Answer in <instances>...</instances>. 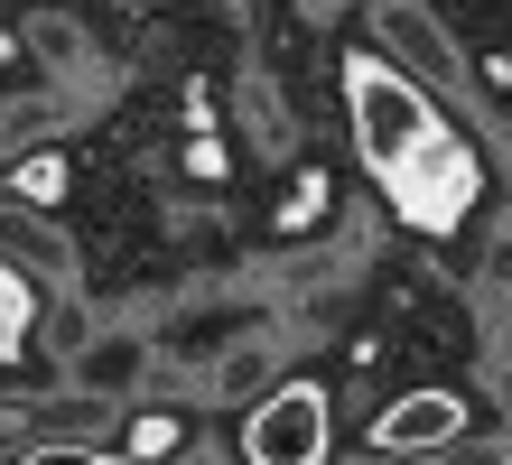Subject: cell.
<instances>
[{"instance_id": "6da1fadb", "label": "cell", "mask_w": 512, "mask_h": 465, "mask_svg": "<svg viewBox=\"0 0 512 465\" xmlns=\"http://www.w3.org/2000/svg\"><path fill=\"white\" fill-rule=\"evenodd\" d=\"M345 103H354V140H364L382 196L401 205L419 233H447L475 205V149L447 131L438 103L391 66V56H345Z\"/></svg>"}, {"instance_id": "7a4b0ae2", "label": "cell", "mask_w": 512, "mask_h": 465, "mask_svg": "<svg viewBox=\"0 0 512 465\" xmlns=\"http://www.w3.org/2000/svg\"><path fill=\"white\" fill-rule=\"evenodd\" d=\"M243 465H326V391L317 382L261 391L243 419Z\"/></svg>"}, {"instance_id": "3957f363", "label": "cell", "mask_w": 512, "mask_h": 465, "mask_svg": "<svg viewBox=\"0 0 512 465\" xmlns=\"http://www.w3.org/2000/svg\"><path fill=\"white\" fill-rule=\"evenodd\" d=\"M373 456H429V447H457L466 438V400L457 391H401L391 410L364 428Z\"/></svg>"}, {"instance_id": "277c9868", "label": "cell", "mask_w": 512, "mask_h": 465, "mask_svg": "<svg viewBox=\"0 0 512 465\" xmlns=\"http://www.w3.org/2000/svg\"><path fill=\"white\" fill-rule=\"evenodd\" d=\"M28 270V279H75V252L56 242V224L38 205H0V270Z\"/></svg>"}, {"instance_id": "5b68a950", "label": "cell", "mask_w": 512, "mask_h": 465, "mask_svg": "<svg viewBox=\"0 0 512 465\" xmlns=\"http://www.w3.org/2000/svg\"><path fill=\"white\" fill-rule=\"evenodd\" d=\"M140 363H149V345H140V335H103V345H75V391L122 400V391L140 382Z\"/></svg>"}, {"instance_id": "8992f818", "label": "cell", "mask_w": 512, "mask_h": 465, "mask_svg": "<svg viewBox=\"0 0 512 465\" xmlns=\"http://www.w3.org/2000/svg\"><path fill=\"white\" fill-rule=\"evenodd\" d=\"M66 186H75V168H66V149H28V159L10 168V205H56V196H66Z\"/></svg>"}, {"instance_id": "52a82bcc", "label": "cell", "mask_w": 512, "mask_h": 465, "mask_svg": "<svg viewBox=\"0 0 512 465\" xmlns=\"http://www.w3.org/2000/svg\"><path fill=\"white\" fill-rule=\"evenodd\" d=\"M168 447H177V419H168V410L131 419V456H140V465H149V456H168Z\"/></svg>"}, {"instance_id": "ba28073f", "label": "cell", "mask_w": 512, "mask_h": 465, "mask_svg": "<svg viewBox=\"0 0 512 465\" xmlns=\"http://www.w3.org/2000/svg\"><path fill=\"white\" fill-rule=\"evenodd\" d=\"M19 465H112L103 447H38V456H19Z\"/></svg>"}]
</instances>
